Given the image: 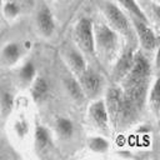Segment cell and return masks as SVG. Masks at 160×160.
Wrapping results in <instances>:
<instances>
[{
	"label": "cell",
	"instance_id": "1",
	"mask_svg": "<svg viewBox=\"0 0 160 160\" xmlns=\"http://www.w3.org/2000/svg\"><path fill=\"white\" fill-rule=\"evenodd\" d=\"M104 12H105L108 20L110 21V24L119 32H121L122 35H125L129 39L134 38V32H132V29H131V25H130L128 18L124 15V12L118 6H115L111 2H106L104 5Z\"/></svg>",
	"mask_w": 160,
	"mask_h": 160
},
{
	"label": "cell",
	"instance_id": "2",
	"mask_svg": "<svg viewBox=\"0 0 160 160\" xmlns=\"http://www.w3.org/2000/svg\"><path fill=\"white\" fill-rule=\"evenodd\" d=\"M76 40L81 49L88 54H94L95 51V41L92 32V22L90 19H81L76 25Z\"/></svg>",
	"mask_w": 160,
	"mask_h": 160
},
{
	"label": "cell",
	"instance_id": "3",
	"mask_svg": "<svg viewBox=\"0 0 160 160\" xmlns=\"http://www.w3.org/2000/svg\"><path fill=\"white\" fill-rule=\"evenodd\" d=\"M150 74V65L149 61L146 60V58L141 54H136L134 55V60L130 68L128 76V82L126 84H132V82H138V81H144L146 80V78Z\"/></svg>",
	"mask_w": 160,
	"mask_h": 160
},
{
	"label": "cell",
	"instance_id": "4",
	"mask_svg": "<svg viewBox=\"0 0 160 160\" xmlns=\"http://www.w3.org/2000/svg\"><path fill=\"white\" fill-rule=\"evenodd\" d=\"M121 105H122V94L120 89L111 88L108 91L106 95V102L105 108L108 111V115L110 116V120L114 125H116L120 120V112H121Z\"/></svg>",
	"mask_w": 160,
	"mask_h": 160
},
{
	"label": "cell",
	"instance_id": "5",
	"mask_svg": "<svg viewBox=\"0 0 160 160\" xmlns=\"http://www.w3.org/2000/svg\"><path fill=\"white\" fill-rule=\"evenodd\" d=\"M95 36H96L99 48L105 54H110L111 51L115 50V46H116V35H115V32L109 26H106L104 24H100L96 28Z\"/></svg>",
	"mask_w": 160,
	"mask_h": 160
},
{
	"label": "cell",
	"instance_id": "6",
	"mask_svg": "<svg viewBox=\"0 0 160 160\" xmlns=\"http://www.w3.org/2000/svg\"><path fill=\"white\" fill-rule=\"evenodd\" d=\"M122 95L140 110L146 98V80L126 84V90Z\"/></svg>",
	"mask_w": 160,
	"mask_h": 160
},
{
	"label": "cell",
	"instance_id": "7",
	"mask_svg": "<svg viewBox=\"0 0 160 160\" xmlns=\"http://www.w3.org/2000/svg\"><path fill=\"white\" fill-rule=\"evenodd\" d=\"M80 79H81L80 81H81V89L84 94L89 96H95L99 92L101 88V79L96 72L91 70H85L80 75Z\"/></svg>",
	"mask_w": 160,
	"mask_h": 160
},
{
	"label": "cell",
	"instance_id": "8",
	"mask_svg": "<svg viewBox=\"0 0 160 160\" xmlns=\"http://www.w3.org/2000/svg\"><path fill=\"white\" fill-rule=\"evenodd\" d=\"M134 26H135V31L136 34L139 35L140 38V41L142 44V46L146 49V50H154L156 48V36L155 34L152 32V30L146 26L145 22L142 21H139L136 19H134Z\"/></svg>",
	"mask_w": 160,
	"mask_h": 160
},
{
	"label": "cell",
	"instance_id": "9",
	"mask_svg": "<svg viewBox=\"0 0 160 160\" xmlns=\"http://www.w3.org/2000/svg\"><path fill=\"white\" fill-rule=\"evenodd\" d=\"M90 115L94 120V122L101 128V129H106L109 125V115L105 108V102L102 101H95L91 106H90Z\"/></svg>",
	"mask_w": 160,
	"mask_h": 160
},
{
	"label": "cell",
	"instance_id": "10",
	"mask_svg": "<svg viewBox=\"0 0 160 160\" xmlns=\"http://www.w3.org/2000/svg\"><path fill=\"white\" fill-rule=\"evenodd\" d=\"M132 60H134V54H132V50L129 49L128 51H125L122 54V56L120 58V60L118 61V64L115 66V70H114L115 80H121L122 78H125L129 74Z\"/></svg>",
	"mask_w": 160,
	"mask_h": 160
},
{
	"label": "cell",
	"instance_id": "11",
	"mask_svg": "<svg viewBox=\"0 0 160 160\" xmlns=\"http://www.w3.org/2000/svg\"><path fill=\"white\" fill-rule=\"evenodd\" d=\"M38 26H39V30L45 36L51 35L52 31H54V28H55L54 19H52V15H51L50 10L46 6H42L41 10L38 14Z\"/></svg>",
	"mask_w": 160,
	"mask_h": 160
},
{
	"label": "cell",
	"instance_id": "12",
	"mask_svg": "<svg viewBox=\"0 0 160 160\" xmlns=\"http://www.w3.org/2000/svg\"><path fill=\"white\" fill-rule=\"evenodd\" d=\"M35 144H36V149L40 150H45L49 144H50V135L48 132V130L44 126H38L35 130Z\"/></svg>",
	"mask_w": 160,
	"mask_h": 160
},
{
	"label": "cell",
	"instance_id": "13",
	"mask_svg": "<svg viewBox=\"0 0 160 160\" xmlns=\"http://www.w3.org/2000/svg\"><path fill=\"white\" fill-rule=\"evenodd\" d=\"M118 1H120L122 5H124V8L126 9V10H129L132 15H134V19H136V20H139V21H142V22H148V20H146V16L144 15V12L141 11V9L139 8V5L135 2V0H118Z\"/></svg>",
	"mask_w": 160,
	"mask_h": 160
},
{
	"label": "cell",
	"instance_id": "14",
	"mask_svg": "<svg viewBox=\"0 0 160 160\" xmlns=\"http://www.w3.org/2000/svg\"><path fill=\"white\" fill-rule=\"evenodd\" d=\"M20 54H21L20 46H19L18 44H15V42L8 44V45L4 48V50H2V58L5 59V61H8V62H10V64L15 62V61L19 59Z\"/></svg>",
	"mask_w": 160,
	"mask_h": 160
},
{
	"label": "cell",
	"instance_id": "15",
	"mask_svg": "<svg viewBox=\"0 0 160 160\" xmlns=\"http://www.w3.org/2000/svg\"><path fill=\"white\" fill-rule=\"evenodd\" d=\"M56 130L62 138H70L74 132V125L71 120L66 118H59L56 121Z\"/></svg>",
	"mask_w": 160,
	"mask_h": 160
},
{
	"label": "cell",
	"instance_id": "16",
	"mask_svg": "<svg viewBox=\"0 0 160 160\" xmlns=\"http://www.w3.org/2000/svg\"><path fill=\"white\" fill-rule=\"evenodd\" d=\"M66 89H68L70 96L74 98L76 101H82L84 100V91L81 89V85L76 80L68 79L66 80Z\"/></svg>",
	"mask_w": 160,
	"mask_h": 160
},
{
	"label": "cell",
	"instance_id": "17",
	"mask_svg": "<svg viewBox=\"0 0 160 160\" xmlns=\"http://www.w3.org/2000/svg\"><path fill=\"white\" fill-rule=\"evenodd\" d=\"M70 64H71V68L74 69V71L78 75H81L86 70V66H85V61H84L82 55L79 54V52H76V51H72L70 54Z\"/></svg>",
	"mask_w": 160,
	"mask_h": 160
},
{
	"label": "cell",
	"instance_id": "18",
	"mask_svg": "<svg viewBox=\"0 0 160 160\" xmlns=\"http://www.w3.org/2000/svg\"><path fill=\"white\" fill-rule=\"evenodd\" d=\"M48 82L45 81V79L39 78L36 79L34 86H32V96L35 100H41L46 94H48Z\"/></svg>",
	"mask_w": 160,
	"mask_h": 160
},
{
	"label": "cell",
	"instance_id": "19",
	"mask_svg": "<svg viewBox=\"0 0 160 160\" xmlns=\"http://www.w3.org/2000/svg\"><path fill=\"white\" fill-rule=\"evenodd\" d=\"M35 75V68H34V64L32 62H26L22 68H21V71H20V76L24 81H31L32 78Z\"/></svg>",
	"mask_w": 160,
	"mask_h": 160
},
{
	"label": "cell",
	"instance_id": "20",
	"mask_svg": "<svg viewBox=\"0 0 160 160\" xmlns=\"http://www.w3.org/2000/svg\"><path fill=\"white\" fill-rule=\"evenodd\" d=\"M159 102H160V95H159V84L158 81L155 82L152 90H151V94H150V105L154 108L155 111H158L159 109Z\"/></svg>",
	"mask_w": 160,
	"mask_h": 160
},
{
	"label": "cell",
	"instance_id": "21",
	"mask_svg": "<svg viewBox=\"0 0 160 160\" xmlns=\"http://www.w3.org/2000/svg\"><path fill=\"white\" fill-rule=\"evenodd\" d=\"M90 146L94 151H105L108 149V142L104 140V139H91V142H90Z\"/></svg>",
	"mask_w": 160,
	"mask_h": 160
},
{
	"label": "cell",
	"instance_id": "22",
	"mask_svg": "<svg viewBox=\"0 0 160 160\" xmlns=\"http://www.w3.org/2000/svg\"><path fill=\"white\" fill-rule=\"evenodd\" d=\"M1 104H2V109H4V111H9V110H11V108H12V96H11L9 92H5V94L2 95Z\"/></svg>",
	"mask_w": 160,
	"mask_h": 160
},
{
	"label": "cell",
	"instance_id": "23",
	"mask_svg": "<svg viewBox=\"0 0 160 160\" xmlns=\"http://www.w3.org/2000/svg\"><path fill=\"white\" fill-rule=\"evenodd\" d=\"M5 12H6L8 16H15L19 12V8L14 2H9L5 6Z\"/></svg>",
	"mask_w": 160,
	"mask_h": 160
}]
</instances>
